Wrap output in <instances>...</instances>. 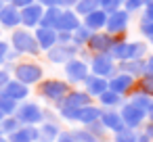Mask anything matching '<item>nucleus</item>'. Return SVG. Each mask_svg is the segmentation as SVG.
Returning a JSON list of instances; mask_svg holds the SVG:
<instances>
[{"instance_id": "1", "label": "nucleus", "mask_w": 153, "mask_h": 142, "mask_svg": "<svg viewBox=\"0 0 153 142\" xmlns=\"http://www.w3.org/2000/svg\"><path fill=\"white\" fill-rule=\"evenodd\" d=\"M11 77L30 86V88H34L46 77V71H44V65L38 59H19L11 67Z\"/></svg>"}, {"instance_id": "2", "label": "nucleus", "mask_w": 153, "mask_h": 142, "mask_svg": "<svg viewBox=\"0 0 153 142\" xmlns=\"http://www.w3.org/2000/svg\"><path fill=\"white\" fill-rule=\"evenodd\" d=\"M9 44L11 48L23 59H38L42 52L38 48V42H36V36L32 29H25V27H17L13 32H9Z\"/></svg>"}, {"instance_id": "3", "label": "nucleus", "mask_w": 153, "mask_h": 142, "mask_svg": "<svg viewBox=\"0 0 153 142\" xmlns=\"http://www.w3.org/2000/svg\"><path fill=\"white\" fill-rule=\"evenodd\" d=\"M69 90H71V86H69L63 77H44V79L36 86V94H38L44 102H48L53 109L67 96Z\"/></svg>"}, {"instance_id": "4", "label": "nucleus", "mask_w": 153, "mask_h": 142, "mask_svg": "<svg viewBox=\"0 0 153 142\" xmlns=\"http://www.w3.org/2000/svg\"><path fill=\"white\" fill-rule=\"evenodd\" d=\"M15 117L21 125H40L44 121V107L38 102V100H23L17 104V111H15Z\"/></svg>"}, {"instance_id": "5", "label": "nucleus", "mask_w": 153, "mask_h": 142, "mask_svg": "<svg viewBox=\"0 0 153 142\" xmlns=\"http://www.w3.org/2000/svg\"><path fill=\"white\" fill-rule=\"evenodd\" d=\"M88 73H90L88 61L82 59V57H74L71 61H67V63L63 65V79H65L71 88L80 86V84L88 77Z\"/></svg>"}, {"instance_id": "6", "label": "nucleus", "mask_w": 153, "mask_h": 142, "mask_svg": "<svg viewBox=\"0 0 153 142\" xmlns=\"http://www.w3.org/2000/svg\"><path fill=\"white\" fill-rule=\"evenodd\" d=\"M88 69H90L92 75H99V77L109 79L111 75L117 73V63L111 59L109 52H97V54H90L88 57Z\"/></svg>"}, {"instance_id": "7", "label": "nucleus", "mask_w": 153, "mask_h": 142, "mask_svg": "<svg viewBox=\"0 0 153 142\" xmlns=\"http://www.w3.org/2000/svg\"><path fill=\"white\" fill-rule=\"evenodd\" d=\"M82 50H84V48H78V46H74V44H55L51 50L44 52V57H46V61H48L51 65L63 67V65H65L67 61H71L74 57H80Z\"/></svg>"}, {"instance_id": "8", "label": "nucleus", "mask_w": 153, "mask_h": 142, "mask_svg": "<svg viewBox=\"0 0 153 142\" xmlns=\"http://www.w3.org/2000/svg\"><path fill=\"white\" fill-rule=\"evenodd\" d=\"M130 23H132V15L128 11H124V9H117V11L107 15V23H105L103 32H107L111 36H124L128 32Z\"/></svg>"}, {"instance_id": "9", "label": "nucleus", "mask_w": 153, "mask_h": 142, "mask_svg": "<svg viewBox=\"0 0 153 142\" xmlns=\"http://www.w3.org/2000/svg\"><path fill=\"white\" fill-rule=\"evenodd\" d=\"M120 115H122L124 125L130 127V129H140L143 123L147 121V113L140 111V109H138L136 104H132L130 100H126V102L120 107Z\"/></svg>"}, {"instance_id": "10", "label": "nucleus", "mask_w": 153, "mask_h": 142, "mask_svg": "<svg viewBox=\"0 0 153 142\" xmlns=\"http://www.w3.org/2000/svg\"><path fill=\"white\" fill-rule=\"evenodd\" d=\"M115 38H117V36H111V34H107V32H92L90 38H88V42H86V46H84V50H86L88 54L109 52V48L113 46Z\"/></svg>"}, {"instance_id": "11", "label": "nucleus", "mask_w": 153, "mask_h": 142, "mask_svg": "<svg viewBox=\"0 0 153 142\" xmlns=\"http://www.w3.org/2000/svg\"><path fill=\"white\" fill-rule=\"evenodd\" d=\"M107 84H109V90H113L115 94H120V96L128 98V96H130V92L136 88V77H132V75H128V73L117 71L115 75H111V77L107 79Z\"/></svg>"}, {"instance_id": "12", "label": "nucleus", "mask_w": 153, "mask_h": 142, "mask_svg": "<svg viewBox=\"0 0 153 142\" xmlns=\"http://www.w3.org/2000/svg\"><path fill=\"white\" fill-rule=\"evenodd\" d=\"M21 27V11L15 4H2L0 7V29L13 32Z\"/></svg>"}, {"instance_id": "13", "label": "nucleus", "mask_w": 153, "mask_h": 142, "mask_svg": "<svg viewBox=\"0 0 153 142\" xmlns=\"http://www.w3.org/2000/svg\"><path fill=\"white\" fill-rule=\"evenodd\" d=\"M19 11H21V27L34 32V29L40 25V21H42L44 7H40L38 2H34V4H30V7H25V9H19Z\"/></svg>"}, {"instance_id": "14", "label": "nucleus", "mask_w": 153, "mask_h": 142, "mask_svg": "<svg viewBox=\"0 0 153 142\" xmlns=\"http://www.w3.org/2000/svg\"><path fill=\"white\" fill-rule=\"evenodd\" d=\"M0 92H2L4 96H9V98H13L15 102H23V100H27L32 96V88L21 84V82H17V79H13V77L4 84V88Z\"/></svg>"}, {"instance_id": "15", "label": "nucleus", "mask_w": 153, "mask_h": 142, "mask_svg": "<svg viewBox=\"0 0 153 142\" xmlns=\"http://www.w3.org/2000/svg\"><path fill=\"white\" fill-rule=\"evenodd\" d=\"M90 102H94L82 88H71L69 92H67V96L57 104V107H65V109H82V107H86V104H90ZM55 107V109H57Z\"/></svg>"}, {"instance_id": "16", "label": "nucleus", "mask_w": 153, "mask_h": 142, "mask_svg": "<svg viewBox=\"0 0 153 142\" xmlns=\"http://www.w3.org/2000/svg\"><path fill=\"white\" fill-rule=\"evenodd\" d=\"M80 25H82V17H80L74 9H63L59 21H57V25H55V29H57V32H69V34H71V32H76Z\"/></svg>"}, {"instance_id": "17", "label": "nucleus", "mask_w": 153, "mask_h": 142, "mask_svg": "<svg viewBox=\"0 0 153 142\" xmlns=\"http://www.w3.org/2000/svg\"><path fill=\"white\" fill-rule=\"evenodd\" d=\"M107 88H109L107 79H105V77H99V75H92V73H88V77L82 82V90H84L92 100H97Z\"/></svg>"}, {"instance_id": "18", "label": "nucleus", "mask_w": 153, "mask_h": 142, "mask_svg": "<svg viewBox=\"0 0 153 142\" xmlns=\"http://www.w3.org/2000/svg\"><path fill=\"white\" fill-rule=\"evenodd\" d=\"M34 36H36L38 48H40L42 54H44L46 50H51V48L57 44V29H53V27H42V25H38V27L34 29Z\"/></svg>"}, {"instance_id": "19", "label": "nucleus", "mask_w": 153, "mask_h": 142, "mask_svg": "<svg viewBox=\"0 0 153 142\" xmlns=\"http://www.w3.org/2000/svg\"><path fill=\"white\" fill-rule=\"evenodd\" d=\"M101 123L103 127L107 129V134H115L120 129H124V121H122V115H120V109H103V115H101Z\"/></svg>"}, {"instance_id": "20", "label": "nucleus", "mask_w": 153, "mask_h": 142, "mask_svg": "<svg viewBox=\"0 0 153 142\" xmlns=\"http://www.w3.org/2000/svg\"><path fill=\"white\" fill-rule=\"evenodd\" d=\"M101 115H103V109L97 102H90V104L78 109V121H76V125H84L86 127V125H90L94 121H101Z\"/></svg>"}, {"instance_id": "21", "label": "nucleus", "mask_w": 153, "mask_h": 142, "mask_svg": "<svg viewBox=\"0 0 153 142\" xmlns=\"http://www.w3.org/2000/svg\"><path fill=\"white\" fill-rule=\"evenodd\" d=\"M61 132H63L61 119H57V121H42L38 125V142H55Z\"/></svg>"}, {"instance_id": "22", "label": "nucleus", "mask_w": 153, "mask_h": 142, "mask_svg": "<svg viewBox=\"0 0 153 142\" xmlns=\"http://www.w3.org/2000/svg\"><path fill=\"white\" fill-rule=\"evenodd\" d=\"M107 23V13L101 9H94L92 13H88L86 17H82V25L88 27L90 32H103Z\"/></svg>"}, {"instance_id": "23", "label": "nucleus", "mask_w": 153, "mask_h": 142, "mask_svg": "<svg viewBox=\"0 0 153 142\" xmlns=\"http://www.w3.org/2000/svg\"><path fill=\"white\" fill-rule=\"evenodd\" d=\"M7 138L9 142H38V125H19Z\"/></svg>"}, {"instance_id": "24", "label": "nucleus", "mask_w": 153, "mask_h": 142, "mask_svg": "<svg viewBox=\"0 0 153 142\" xmlns=\"http://www.w3.org/2000/svg\"><path fill=\"white\" fill-rule=\"evenodd\" d=\"M126 102V98L124 96H120V94H115L113 90H105L99 98H97V104L101 107V109H120L122 104Z\"/></svg>"}, {"instance_id": "25", "label": "nucleus", "mask_w": 153, "mask_h": 142, "mask_svg": "<svg viewBox=\"0 0 153 142\" xmlns=\"http://www.w3.org/2000/svg\"><path fill=\"white\" fill-rule=\"evenodd\" d=\"M126 100H130V102H132V104H136L140 111H145V113H147V117L153 113V98H151V96H147V94H143V92H140V90H136V88L130 92V96H128Z\"/></svg>"}, {"instance_id": "26", "label": "nucleus", "mask_w": 153, "mask_h": 142, "mask_svg": "<svg viewBox=\"0 0 153 142\" xmlns=\"http://www.w3.org/2000/svg\"><path fill=\"white\" fill-rule=\"evenodd\" d=\"M117 71L128 73L132 77H143V59H132V61H122L117 63Z\"/></svg>"}, {"instance_id": "27", "label": "nucleus", "mask_w": 153, "mask_h": 142, "mask_svg": "<svg viewBox=\"0 0 153 142\" xmlns=\"http://www.w3.org/2000/svg\"><path fill=\"white\" fill-rule=\"evenodd\" d=\"M69 132H71V136H74L76 142H107V140L94 136V134H92L88 127H84V125H76V127H71Z\"/></svg>"}, {"instance_id": "28", "label": "nucleus", "mask_w": 153, "mask_h": 142, "mask_svg": "<svg viewBox=\"0 0 153 142\" xmlns=\"http://www.w3.org/2000/svg\"><path fill=\"white\" fill-rule=\"evenodd\" d=\"M61 11H63V9H59V7H48V9H44V15H42L40 25L55 29V25H57V21H59V17H61Z\"/></svg>"}, {"instance_id": "29", "label": "nucleus", "mask_w": 153, "mask_h": 142, "mask_svg": "<svg viewBox=\"0 0 153 142\" xmlns=\"http://www.w3.org/2000/svg\"><path fill=\"white\" fill-rule=\"evenodd\" d=\"M90 29L88 27H84V25H80L76 32H71V44L74 46H78V48H84L86 46V42H88V38H90Z\"/></svg>"}, {"instance_id": "30", "label": "nucleus", "mask_w": 153, "mask_h": 142, "mask_svg": "<svg viewBox=\"0 0 153 142\" xmlns=\"http://www.w3.org/2000/svg\"><path fill=\"white\" fill-rule=\"evenodd\" d=\"M136 136H138V129L124 127V129L111 134V140H113V142H136Z\"/></svg>"}, {"instance_id": "31", "label": "nucleus", "mask_w": 153, "mask_h": 142, "mask_svg": "<svg viewBox=\"0 0 153 142\" xmlns=\"http://www.w3.org/2000/svg\"><path fill=\"white\" fill-rule=\"evenodd\" d=\"M19 125H21V123L17 121V117H15V115L2 117V121H0V134H2V136H11Z\"/></svg>"}, {"instance_id": "32", "label": "nucleus", "mask_w": 153, "mask_h": 142, "mask_svg": "<svg viewBox=\"0 0 153 142\" xmlns=\"http://www.w3.org/2000/svg\"><path fill=\"white\" fill-rule=\"evenodd\" d=\"M17 104H19V102H15L13 98H9V96H4L2 92H0V113H2L4 117H9V115H15V111H17Z\"/></svg>"}, {"instance_id": "33", "label": "nucleus", "mask_w": 153, "mask_h": 142, "mask_svg": "<svg viewBox=\"0 0 153 142\" xmlns=\"http://www.w3.org/2000/svg\"><path fill=\"white\" fill-rule=\"evenodd\" d=\"M138 34L147 44L153 46V21H138Z\"/></svg>"}, {"instance_id": "34", "label": "nucleus", "mask_w": 153, "mask_h": 142, "mask_svg": "<svg viewBox=\"0 0 153 142\" xmlns=\"http://www.w3.org/2000/svg\"><path fill=\"white\" fill-rule=\"evenodd\" d=\"M136 90H140L143 94L153 98V75H143L136 79Z\"/></svg>"}, {"instance_id": "35", "label": "nucleus", "mask_w": 153, "mask_h": 142, "mask_svg": "<svg viewBox=\"0 0 153 142\" xmlns=\"http://www.w3.org/2000/svg\"><path fill=\"white\" fill-rule=\"evenodd\" d=\"M94 9H99V7H97V0H80V2L74 7V11H76L80 17H86V15L92 13Z\"/></svg>"}, {"instance_id": "36", "label": "nucleus", "mask_w": 153, "mask_h": 142, "mask_svg": "<svg viewBox=\"0 0 153 142\" xmlns=\"http://www.w3.org/2000/svg\"><path fill=\"white\" fill-rule=\"evenodd\" d=\"M122 4H124V0H97V7L101 11H105L107 15L117 11V9H122Z\"/></svg>"}, {"instance_id": "37", "label": "nucleus", "mask_w": 153, "mask_h": 142, "mask_svg": "<svg viewBox=\"0 0 153 142\" xmlns=\"http://www.w3.org/2000/svg\"><path fill=\"white\" fill-rule=\"evenodd\" d=\"M147 4V0H124V4H122V9L124 11H128L130 15H138L140 11H143V7Z\"/></svg>"}, {"instance_id": "38", "label": "nucleus", "mask_w": 153, "mask_h": 142, "mask_svg": "<svg viewBox=\"0 0 153 142\" xmlns=\"http://www.w3.org/2000/svg\"><path fill=\"white\" fill-rule=\"evenodd\" d=\"M138 21H153V0H147V4L138 13Z\"/></svg>"}, {"instance_id": "39", "label": "nucleus", "mask_w": 153, "mask_h": 142, "mask_svg": "<svg viewBox=\"0 0 153 142\" xmlns=\"http://www.w3.org/2000/svg\"><path fill=\"white\" fill-rule=\"evenodd\" d=\"M94 136H99V138H103V140H107V129L103 127V123L101 121H94V123H90V125H86Z\"/></svg>"}, {"instance_id": "40", "label": "nucleus", "mask_w": 153, "mask_h": 142, "mask_svg": "<svg viewBox=\"0 0 153 142\" xmlns=\"http://www.w3.org/2000/svg\"><path fill=\"white\" fill-rule=\"evenodd\" d=\"M11 52V44H9V40H4V38H0V67H4V63H7V54Z\"/></svg>"}, {"instance_id": "41", "label": "nucleus", "mask_w": 153, "mask_h": 142, "mask_svg": "<svg viewBox=\"0 0 153 142\" xmlns=\"http://www.w3.org/2000/svg\"><path fill=\"white\" fill-rule=\"evenodd\" d=\"M143 75H153V52L143 59Z\"/></svg>"}, {"instance_id": "42", "label": "nucleus", "mask_w": 153, "mask_h": 142, "mask_svg": "<svg viewBox=\"0 0 153 142\" xmlns=\"http://www.w3.org/2000/svg\"><path fill=\"white\" fill-rule=\"evenodd\" d=\"M140 132H143V134H145V136H147V138H149V140L153 142V121H149V119H147V121L143 123Z\"/></svg>"}, {"instance_id": "43", "label": "nucleus", "mask_w": 153, "mask_h": 142, "mask_svg": "<svg viewBox=\"0 0 153 142\" xmlns=\"http://www.w3.org/2000/svg\"><path fill=\"white\" fill-rule=\"evenodd\" d=\"M57 44H71V34L69 32H57Z\"/></svg>"}, {"instance_id": "44", "label": "nucleus", "mask_w": 153, "mask_h": 142, "mask_svg": "<svg viewBox=\"0 0 153 142\" xmlns=\"http://www.w3.org/2000/svg\"><path fill=\"white\" fill-rule=\"evenodd\" d=\"M55 142H76V140H74V136H71V132H69V129H63V132L57 136V140H55Z\"/></svg>"}, {"instance_id": "45", "label": "nucleus", "mask_w": 153, "mask_h": 142, "mask_svg": "<svg viewBox=\"0 0 153 142\" xmlns=\"http://www.w3.org/2000/svg\"><path fill=\"white\" fill-rule=\"evenodd\" d=\"M11 79V71L9 69H4V67H0V90L4 88V84Z\"/></svg>"}, {"instance_id": "46", "label": "nucleus", "mask_w": 153, "mask_h": 142, "mask_svg": "<svg viewBox=\"0 0 153 142\" xmlns=\"http://www.w3.org/2000/svg\"><path fill=\"white\" fill-rule=\"evenodd\" d=\"M36 0H13V4L17 7V9H25V7H30V4H34Z\"/></svg>"}, {"instance_id": "47", "label": "nucleus", "mask_w": 153, "mask_h": 142, "mask_svg": "<svg viewBox=\"0 0 153 142\" xmlns=\"http://www.w3.org/2000/svg\"><path fill=\"white\" fill-rule=\"evenodd\" d=\"M36 2H38L40 7H44V9H48V7H59V0H36Z\"/></svg>"}, {"instance_id": "48", "label": "nucleus", "mask_w": 153, "mask_h": 142, "mask_svg": "<svg viewBox=\"0 0 153 142\" xmlns=\"http://www.w3.org/2000/svg\"><path fill=\"white\" fill-rule=\"evenodd\" d=\"M136 142H151V140H149V138H147V136H145V134H143V132L138 129V136H136Z\"/></svg>"}, {"instance_id": "49", "label": "nucleus", "mask_w": 153, "mask_h": 142, "mask_svg": "<svg viewBox=\"0 0 153 142\" xmlns=\"http://www.w3.org/2000/svg\"><path fill=\"white\" fill-rule=\"evenodd\" d=\"M0 4H13V0H0Z\"/></svg>"}, {"instance_id": "50", "label": "nucleus", "mask_w": 153, "mask_h": 142, "mask_svg": "<svg viewBox=\"0 0 153 142\" xmlns=\"http://www.w3.org/2000/svg\"><path fill=\"white\" fill-rule=\"evenodd\" d=\"M0 142H9V138L7 136H0Z\"/></svg>"}, {"instance_id": "51", "label": "nucleus", "mask_w": 153, "mask_h": 142, "mask_svg": "<svg viewBox=\"0 0 153 142\" xmlns=\"http://www.w3.org/2000/svg\"><path fill=\"white\" fill-rule=\"evenodd\" d=\"M147 119H149V121H153V113H151V115H149V117H147Z\"/></svg>"}, {"instance_id": "52", "label": "nucleus", "mask_w": 153, "mask_h": 142, "mask_svg": "<svg viewBox=\"0 0 153 142\" xmlns=\"http://www.w3.org/2000/svg\"><path fill=\"white\" fill-rule=\"evenodd\" d=\"M2 117H4V115H2V113H0V121H2Z\"/></svg>"}, {"instance_id": "53", "label": "nucleus", "mask_w": 153, "mask_h": 142, "mask_svg": "<svg viewBox=\"0 0 153 142\" xmlns=\"http://www.w3.org/2000/svg\"><path fill=\"white\" fill-rule=\"evenodd\" d=\"M0 38H2V29H0Z\"/></svg>"}, {"instance_id": "54", "label": "nucleus", "mask_w": 153, "mask_h": 142, "mask_svg": "<svg viewBox=\"0 0 153 142\" xmlns=\"http://www.w3.org/2000/svg\"><path fill=\"white\" fill-rule=\"evenodd\" d=\"M0 7H2V4H0Z\"/></svg>"}]
</instances>
